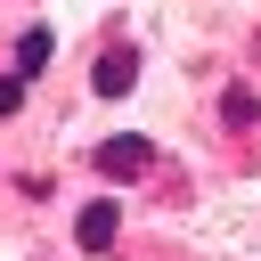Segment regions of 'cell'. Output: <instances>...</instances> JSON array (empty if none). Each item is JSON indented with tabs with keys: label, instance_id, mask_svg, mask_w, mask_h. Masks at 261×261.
<instances>
[{
	"label": "cell",
	"instance_id": "cell-1",
	"mask_svg": "<svg viewBox=\"0 0 261 261\" xmlns=\"http://www.w3.org/2000/svg\"><path fill=\"white\" fill-rule=\"evenodd\" d=\"M114 228H122V204H114V196H98V204H82V220H73V237H82V253H106V245H114Z\"/></svg>",
	"mask_w": 261,
	"mask_h": 261
},
{
	"label": "cell",
	"instance_id": "cell-2",
	"mask_svg": "<svg viewBox=\"0 0 261 261\" xmlns=\"http://www.w3.org/2000/svg\"><path fill=\"white\" fill-rule=\"evenodd\" d=\"M147 163H155L147 139H106V147H98V171H106V179H139Z\"/></svg>",
	"mask_w": 261,
	"mask_h": 261
},
{
	"label": "cell",
	"instance_id": "cell-3",
	"mask_svg": "<svg viewBox=\"0 0 261 261\" xmlns=\"http://www.w3.org/2000/svg\"><path fill=\"white\" fill-rule=\"evenodd\" d=\"M130 82H139V57H130V49H106V57H98V73H90V90H98V98H122Z\"/></svg>",
	"mask_w": 261,
	"mask_h": 261
},
{
	"label": "cell",
	"instance_id": "cell-4",
	"mask_svg": "<svg viewBox=\"0 0 261 261\" xmlns=\"http://www.w3.org/2000/svg\"><path fill=\"white\" fill-rule=\"evenodd\" d=\"M41 65H49V33L24 24V33H16V73H41Z\"/></svg>",
	"mask_w": 261,
	"mask_h": 261
},
{
	"label": "cell",
	"instance_id": "cell-5",
	"mask_svg": "<svg viewBox=\"0 0 261 261\" xmlns=\"http://www.w3.org/2000/svg\"><path fill=\"white\" fill-rule=\"evenodd\" d=\"M220 114H228V122H237V130H245V122H253V114H261V98H253V90H245V82H237V90H228V98H220Z\"/></svg>",
	"mask_w": 261,
	"mask_h": 261
},
{
	"label": "cell",
	"instance_id": "cell-6",
	"mask_svg": "<svg viewBox=\"0 0 261 261\" xmlns=\"http://www.w3.org/2000/svg\"><path fill=\"white\" fill-rule=\"evenodd\" d=\"M24 106V73H0V114H16Z\"/></svg>",
	"mask_w": 261,
	"mask_h": 261
}]
</instances>
